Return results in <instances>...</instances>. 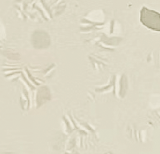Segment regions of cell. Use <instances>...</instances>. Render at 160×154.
Here are the masks:
<instances>
[{"instance_id": "obj_1", "label": "cell", "mask_w": 160, "mask_h": 154, "mask_svg": "<svg viewBox=\"0 0 160 154\" xmlns=\"http://www.w3.org/2000/svg\"><path fill=\"white\" fill-rule=\"evenodd\" d=\"M140 20L148 29L153 31H160L159 13L143 6L140 11Z\"/></svg>"}]
</instances>
